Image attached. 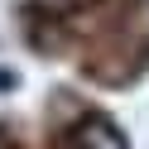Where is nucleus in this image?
<instances>
[{
  "label": "nucleus",
  "instance_id": "nucleus-1",
  "mask_svg": "<svg viewBox=\"0 0 149 149\" xmlns=\"http://www.w3.org/2000/svg\"><path fill=\"white\" fill-rule=\"evenodd\" d=\"M72 149H130V144L106 116H82L72 125Z\"/></svg>",
  "mask_w": 149,
  "mask_h": 149
}]
</instances>
